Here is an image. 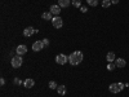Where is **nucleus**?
Returning a JSON list of instances; mask_svg holds the SVG:
<instances>
[{
  "instance_id": "aec40b11",
  "label": "nucleus",
  "mask_w": 129,
  "mask_h": 97,
  "mask_svg": "<svg viewBox=\"0 0 129 97\" xmlns=\"http://www.w3.org/2000/svg\"><path fill=\"white\" fill-rule=\"evenodd\" d=\"M72 5L76 7V8H80L81 7V0H72Z\"/></svg>"
},
{
  "instance_id": "6ab92c4d",
  "label": "nucleus",
  "mask_w": 129,
  "mask_h": 97,
  "mask_svg": "<svg viewBox=\"0 0 129 97\" xmlns=\"http://www.w3.org/2000/svg\"><path fill=\"white\" fill-rule=\"evenodd\" d=\"M87 3L90 7H97V5H98V0H87Z\"/></svg>"
},
{
  "instance_id": "9d476101",
  "label": "nucleus",
  "mask_w": 129,
  "mask_h": 97,
  "mask_svg": "<svg viewBox=\"0 0 129 97\" xmlns=\"http://www.w3.org/2000/svg\"><path fill=\"white\" fill-rule=\"evenodd\" d=\"M115 63H116V67H120V69H123V67H125L126 61H125L124 58H116V60H115Z\"/></svg>"
},
{
  "instance_id": "f3484780",
  "label": "nucleus",
  "mask_w": 129,
  "mask_h": 97,
  "mask_svg": "<svg viewBox=\"0 0 129 97\" xmlns=\"http://www.w3.org/2000/svg\"><path fill=\"white\" fill-rule=\"evenodd\" d=\"M111 7V0H103L102 2V8H109Z\"/></svg>"
},
{
  "instance_id": "b1692460",
  "label": "nucleus",
  "mask_w": 129,
  "mask_h": 97,
  "mask_svg": "<svg viewBox=\"0 0 129 97\" xmlns=\"http://www.w3.org/2000/svg\"><path fill=\"white\" fill-rule=\"evenodd\" d=\"M0 84H2V85H4V84H5V79H4V78L0 79Z\"/></svg>"
},
{
  "instance_id": "f257e3e1",
  "label": "nucleus",
  "mask_w": 129,
  "mask_h": 97,
  "mask_svg": "<svg viewBox=\"0 0 129 97\" xmlns=\"http://www.w3.org/2000/svg\"><path fill=\"white\" fill-rule=\"evenodd\" d=\"M83 58H84L83 52H80V51H75V52H72L71 55L69 56V62L75 66V65H79V63L83 61Z\"/></svg>"
},
{
  "instance_id": "412c9836",
  "label": "nucleus",
  "mask_w": 129,
  "mask_h": 97,
  "mask_svg": "<svg viewBox=\"0 0 129 97\" xmlns=\"http://www.w3.org/2000/svg\"><path fill=\"white\" fill-rule=\"evenodd\" d=\"M80 12H81V13H87V12H88V7L81 5V7H80Z\"/></svg>"
},
{
  "instance_id": "5701e85b",
  "label": "nucleus",
  "mask_w": 129,
  "mask_h": 97,
  "mask_svg": "<svg viewBox=\"0 0 129 97\" xmlns=\"http://www.w3.org/2000/svg\"><path fill=\"white\" fill-rule=\"evenodd\" d=\"M43 44H44L45 47L49 45V39H43Z\"/></svg>"
},
{
  "instance_id": "39448f33",
  "label": "nucleus",
  "mask_w": 129,
  "mask_h": 97,
  "mask_svg": "<svg viewBox=\"0 0 129 97\" xmlns=\"http://www.w3.org/2000/svg\"><path fill=\"white\" fill-rule=\"evenodd\" d=\"M56 62L58 63V65H64L66 62H69V57L66 56V55H57L56 56Z\"/></svg>"
},
{
  "instance_id": "2eb2a0df",
  "label": "nucleus",
  "mask_w": 129,
  "mask_h": 97,
  "mask_svg": "<svg viewBox=\"0 0 129 97\" xmlns=\"http://www.w3.org/2000/svg\"><path fill=\"white\" fill-rule=\"evenodd\" d=\"M57 92H58V94L63 96L64 93H66V87H64V85H58V88H57Z\"/></svg>"
},
{
  "instance_id": "0eeeda50",
  "label": "nucleus",
  "mask_w": 129,
  "mask_h": 97,
  "mask_svg": "<svg viewBox=\"0 0 129 97\" xmlns=\"http://www.w3.org/2000/svg\"><path fill=\"white\" fill-rule=\"evenodd\" d=\"M44 44H43V40H38V41H35L34 44H32V51H35V52H39V51H41V49H44Z\"/></svg>"
},
{
  "instance_id": "a211bd4d",
  "label": "nucleus",
  "mask_w": 129,
  "mask_h": 97,
  "mask_svg": "<svg viewBox=\"0 0 129 97\" xmlns=\"http://www.w3.org/2000/svg\"><path fill=\"white\" fill-rule=\"evenodd\" d=\"M115 67H116V63L115 62H109V65H107V70H110V71L115 70Z\"/></svg>"
},
{
  "instance_id": "423d86ee",
  "label": "nucleus",
  "mask_w": 129,
  "mask_h": 97,
  "mask_svg": "<svg viewBox=\"0 0 129 97\" xmlns=\"http://www.w3.org/2000/svg\"><path fill=\"white\" fill-rule=\"evenodd\" d=\"M16 53H17L18 56H23V55H26V53H27V47H26L25 44L18 45V47L16 48Z\"/></svg>"
},
{
  "instance_id": "9b49d317",
  "label": "nucleus",
  "mask_w": 129,
  "mask_h": 97,
  "mask_svg": "<svg viewBox=\"0 0 129 97\" xmlns=\"http://www.w3.org/2000/svg\"><path fill=\"white\" fill-rule=\"evenodd\" d=\"M23 85H25V88H32L35 85V80L34 79H26L25 82H23Z\"/></svg>"
},
{
  "instance_id": "4be33fe9",
  "label": "nucleus",
  "mask_w": 129,
  "mask_h": 97,
  "mask_svg": "<svg viewBox=\"0 0 129 97\" xmlns=\"http://www.w3.org/2000/svg\"><path fill=\"white\" fill-rule=\"evenodd\" d=\"M13 83H14V84H16V85H19V84H21V83H22V80H21V79H19V78H16V79H14V80H13Z\"/></svg>"
},
{
  "instance_id": "20e7f679",
  "label": "nucleus",
  "mask_w": 129,
  "mask_h": 97,
  "mask_svg": "<svg viewBox=\"0 0 129 97\" xmlns=\"http://www.w3.org/2000/svg\"><path fill=\"white\" fill-rule=\"evenodd\" d=\"M52 25H53V27H56V29H61L63 26V21H62V18L59 16H56V17H53V19H52Z\"/></svg>"
},
{
  "instance_id": "6e6552de",
  "label": "nucleus",
  "mask_w": 129,
  "mask_h": 97,
  "mask_svg": "<svg viewBox=\"0 0 129 97\" xmlns=\"http://www.w3.org/2000/svg\"><path fill=\"white\" fill-rule=\"evenodd\" d=\"M36 32V30L34 29V27H31V26H28V27H26L25 30H23V35L26 36V38H30L31 35H34Z\"/></svg>"
},
{
  "instance_id": "f8f14e48",
  "label": "nucleus",
  "mask_w": 129,
  "mask_h": 97,
  "mask_svg": "<svg viewBox=\"0 0 129 97\" xmlns=\"http://www.w3.org/2000/svg\"><path fill=\"white\" fill-rule=\"evenodd\" d=\"M106 60L109 62H115V60H116L115 53L114 52H109V53H107V56H106Z\"/></svg>"
},
{
  "instance_id": "dca6fc26",
  "label": "nucleus",
  "mask_w": 129,
  "mask_h": 97,
  "mask_svg": "<svg viewBox=\"0 0 129 97\" xmlns=\"http://www.w3.org/2000/svg\"><path fill=\"white\" fill-rule=\"evenodd\" d=\"M49 88H50V89H57L58 85H57V83H56L54 80H50V82H49Z\"/></svg>"
},
{
  "instance_id": "1a4fd4ad",
  "label": "nucleus",
  "mask_w": 129,
  "mask_h": 97,
  "mask_svg": "<svg viewBox=\"0 0 129 97\" xmlns=\"http://www.w3.org/2000/svg\"><path fill=\"white\" fill-rule=\"evenodd\" d=\"M49 12L52 14H56V16H59V12H61V7L58 4H54V5H52L50 9H49Z\"/></svg>"
},
{
  "instance_id": "7ed1b4c3",
  "label": "nucleus",
  "mask_w": 129,
  "mask_h": 97,
  "mask_svg": "<svg viewBox=\"0 0 129 97\" xmlns=\"http://www.w3.org/2000/svg\"><path fill=\"white\" fill-rule=\"evenodd\" d=\"M22 62H23V58L21 57V56H14L12 60H10V63H12V66L14 67V69H18V67H21L22 66Z\"/></svg>"
},
{
  "instance_id": "f03ea898",
  "label": "nucleus",
  "mask_w": 129,
  "mask_h": 97,
  "mask_svg": "<svg viewBox=\"0 0 129 97\" xmlns=\"http://www.w3.org/2000/svg\"><path fill=\"white\" fill-rule=\"evenodd\" d=\"M124 87H125V84H123V83H111L109 89L111 91V93H119L124 89Z\"/></svg>"
},
{
  "instance_id": "393cba45",
  "label": "nucleus",
  "mask_w": 129,
  "mask_h": 97,
  "mask_svg": "<svg viewBox=\"0 0 129 97\" xmlns=\"http://www.w3.org/2000/svg\"><path fill=\"white\" fill-rule=\"evenodd\" d=\"M111 4H119V0H111Z\"/></svg>"
},
{
  "instance_id": "4468645a",
  "label": "nucleus",
  "mask_w": 129,
  "mask_h": 97,
  "mask_svg": "<svg viewBox=\"0 0 129 97\" xmlns=\"http://www.w3.org/2000/svg\"><path fill=\"white\" fill-rule=\"evenodd\" d=\"M41 18H43V19H47V21L53 19V17H52V13H50V12H44V13L41 14Z\"/></svg>"
},
{
  "instance_id": "ddd939ff",
  "label": "nucleus",
  "mask_w": 129,
  "mask_h": 97,
  "mask_svg": "<svg viewBox=\"0 0 129 97\" xmlns=\"http://www.w3.org/2000/svg\"><path fill=\"white\" fill-rule=\"evenodd\" d=\"M58 5L61 8H67L70 5V0H58Z\"/></svg>"
}]
</instances>
